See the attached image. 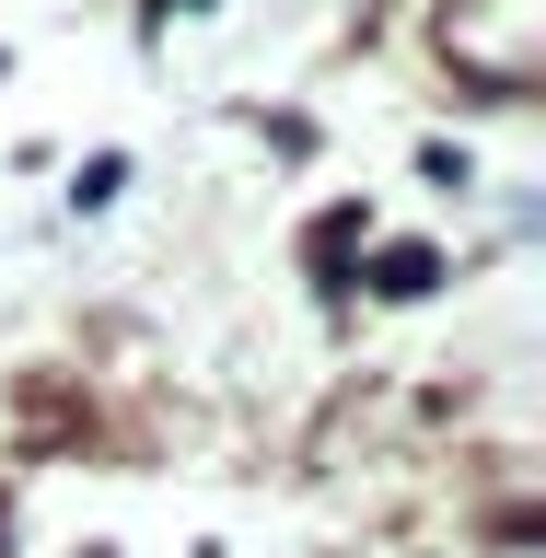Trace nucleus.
<instances>
[{"label":"nucleus","instance_id":"f257e3e1","mask_svg":"<svg viewBox=\"0 0 546 558\" xmlns=\"http://www.w3.org/2000/svg\"><path fill=\"white\" fill-rule=\"evenodd\" d=\"M430 279H442L430 244H396V256H384V291H430Z\"/></svg>","mask_w":546,"mask_h":558}]
</instances>
